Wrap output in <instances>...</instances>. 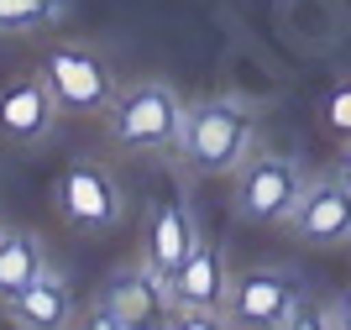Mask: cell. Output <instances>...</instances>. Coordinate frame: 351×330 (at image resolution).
Listing matches in <instances>:
<instances>
[{"instance_id":"cell-1","label":"cell","mask_w":351,"mask_h":330,"mask_svg":"<svg viewBox=\"0 0 351 330\" xmlns=\"http://www.w3.org/2000/svg\"><path fill=\"white\" fill-rule=\"evenodd\" d=\"M184 100L162 79H136L110 100V142L152 152V147H184Z\"/></svg>"},{"instance_id":"cell-2","label":"cell","mask_w":351,"mask_h":330,"mask_svg":"<svg viewBox=\"0 0 351 330\" xmlns=\"http://www.w3.org/2000/svg\"><path fill=\"white\" fill-rule=\"evenodd\" d=\"M252 147V121L231 100H210L184 121V152L199 173H231Z\"/></svg>"},{"instance_id":"cell-3","label":"cell","mask_w":351,"mask_h":330,"mask_svg":"<svg viewBox=\"0 0 351 330\" xmlns=\"http://www.w3.org/2000/svg\"><path fill=\"white\" fill-rule=\"evenodd\" d=\"M47 84H53V95H58V105H69V110H110V100H116V79H110V69H105L95 53H84V47H47Z\"/></svg>"},{"instance_id":"cell-4","label":"cell","mask_w":351,"mask_h":330,"mask_svg":"<svg viewBox=\"0 0 351 330\" xmlns=\"http://www.w3.org/2000/svg\"><path fill=\"white\" fill-rule=\"evenodd\" d=\"M299 194H304V173H299V163L257 158L247 168V178H241V189H236V210H241V220H252V226H273V220L293 215Z\"/></svg>"},{"instance_id":"cell-5","label":"cell","mask_w":351,"mask_h":330,"mask_svg":"<svg viewBox=\"0 0 351 330\" xmlns=\"http://www.w3.org/2000/svg\"><path fill=\"white\" fill-rule=\"evenodd\" d=\"M58 210L79 231H105L121 215V189L100 163H69L58 178Z\"/></svg>"},{"instance_id":"cell-6","label":"cell","mask_w":351,"mask_h":330,"mask_svg":"<svg viewBox=\"0 0 351 330\" xmlns=\"http://www.w3.org/2000/svg\"><path fill=\"white\" fill-rule=\"evenodd\" d=\"M283 226H289L299 241H309V246H341V241H351V178L309 184Z\"/></svg>"},{"instance_id":"cell-7","label":"cell","mask_w":351,"mask_h":330,"mask_svg":"<svg viewBox=\"0 0 351 330\" xmlns=\"http://www.w3.org/2000/svg\"><path fill=\"white\" fill-rule=\"evenodd\" d=\"M58 121V95L47 73H27L0 89V137L5 142H43Z\"/></svg>"},{"instance_id":"cell-8","label":"cell","mask_w":351,"mask_h":330,"mask_svg":"<svg viewBox=\"0 0 351 330\" xmlns=\"http://www.w3.org/2000/svg\"><path fill=\"white\" fill-rule=\"evenodd\" d=\"M299 299V283L278 268H252V273L231 278V320L241 325H289V309Z\"/></svg>"},{"instance_id":"cell-9","label":"cell","mask_w":351,"mask_h":330,"mask_svg":"<svg viewBox=\"0 0 351 330\" xmlns=\"http://www.w3.org/2000/svg\"><path fill=\"white\" fill-rule=\"evenodd\" d=\"M168 288H173V309H210V315H220V304L231 299V273H226L220 246L194 241L189 257L168 273Z\"/></svg>"},{"instance_id":"cell-10","label":"cell","mask_w":351,"mask_h":330,"mask_svg":"<svg viewBox=\"0 0 351 330\" xmlns=\"http://www.w3.org/2000/svg\"><path fill=\"white\" fill-rule=\"evenodd\" d=\"M105 304H110V315L121 320V330L158 325V320L173 309V288H168V273H158V268L142 257V268L121 273L116 283L105 288Z\"/></svg>"},{"instance_id":"cell-11","label":"cell","mask_w":351,"mask_h":330,"mask_svg":"<svg viewBox=\"0 0 351 330\" xmlns=\"http://www.w3.org/2000/svg\"><path fill=\"white\" fill-rule=\"evenodd\" d=\"M5 315H11L16 325H27V330H53V325H63V320L73 315L69 283H63L53 268H43L27 288H16L11 299H5Z\"/></svg>"},{"instance_id":"cell-12","label":"cell","mask_w":351,"mask_h":330,"mask_svg":"<svg viewBox=\"0 0 351 330\" xmlns=\"http://www.w3.org/2000/svg\"><path fill=\"white\" fill-rule=\"evenodd\" d=\"M199 241L184 215V204H158L152 215H147V262L158 268V273H173L178 262L189 257V246Z\"/></svg>"},{"instance_id":"cell-13","label":"cell","mask_w":351,"mask_h":330,"mask_svg":"<svg viewBox=\"0 0 351 330\" xmlns=\"http://www.w3.org/2000/svg\"><path fill=\"white\" fill-rule=\"evenodd\" d=\"M43 268H47V262H43V252H37L32 236H21V231H0V299H11L16 288H27Z\"/></svg>"},{"instance_id":"cell-14","label":"cell","mask_w":351,"mask_h":330,"mask_svg":"<svg viewBox=\"0 0 351 330\" xmlns=\"http://www.w3.org/2000/svg\"><path fill=\"white\" fill-rule=\"evenodd\" d=\"M53 16V0H0V27L5 32H21V27H37Z\"/></svg>"},{"instance_id":"cell-15","label":"cell","mask_w":351,"mask_h":330,"mask_svg":"<svg viewBox=\"0 0 351 330\" xmlns=\"http://www.w3.org/2000/svg\"><path fill=\"white\" fill-rule=\"evenodd\" d=\"M325 126L341 131V137H351V84L330 89V100H325Z\"/></svg>"},{"instance_id":"cell-16","label":"cell","mask_w":351,"mask_h":330,"mask_svg":"<svg viewBox=\"0 0 351 330\" xmlns=\"http://www.w3.org/2000/svg\"><path fill=\"white\" fill-rule=\"evenodd\" d=\"M89 325H95V330H121V320L116 315H110V304H95V309H89Z\"/></svg>"},{"instance_id":"cell-17","label":"cell","mask_w":351,"mask_h":330,"mask_svg":"<svg viewBox=\"0 0 351 330\" xmlns=\"http://www.w3.org/2000/svg\"><path fill=\"white\" fill-rule=\"evenodd\" d=\"M336 315H341V325H351V283H346V294H341V309H336Z\"/></svg>"},{"instance_id":"cell-18","label":"cell","mask_w":351,"mask_h":330,"mask_svg":"<svg viewBox=\"0 0 351 330\" xmlns=\"http://www.w3.org/2000/svg\"><path fill=\"white\" fill-rule=\"evenodd\" d=\"M341 178H351V137H346V152H341Z\"/></svg>"}]
</instances>
